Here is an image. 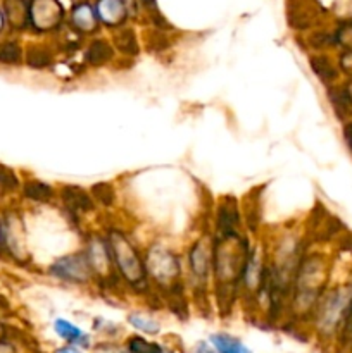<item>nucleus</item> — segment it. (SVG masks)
<instances>
[{"mask_svg": "<svg viewBox=\"0 0 352 353\" xmlns=\"http://www.w3.org/2000/svg\"><path fill=\"white\" fill-rule=\"evenodd\" d=\"M266 269H268L266 243H262V241L255 243L254 241L240 283V300H244V303H247V305H254V309H257L259 296L264 288Z\"/></svg>", "mask_w": 352, "mask_h": 353, "instance_id": "nucleus-10", "label": "nucleus"}, {"mask_svg": "<svg viewBox=\"0 0 352 353\" xmlns=\"http://www.w3.org/2000/svg\"><path fill=\"white\" fill-rule=\"evenodd\" d=\"M81 250L92 269L97 288L107 290V292H117L119 288L123 290L116 276L113 255H110V248L104 231H86L83 234Z\"/></svg>", "mask_w": 352, "mask_h": 353, "instance_id": "nucleus-8", "label": "nucleus"}, {"mask_svg": "<svg viewBox=\"0 0 352 353\" xmlns=\"http://www.w3.org/2000/svg\"><path fill=\"white\" fill-rule=\"evenodd\" d=\"M192 353H219V352H217L216 348L209 343V340L207 341L202 340V341H197V343L193 345Z\"/></svg>", "mask_w": 352, "mask_h": 353, "instance_id": "nucleus-36", "label": "nucleus"}, {"mask_svg": "<svg viewBox=\"0 0 352 353\" xmlns=\"http://www.w3.org/2000/svg\"><path fill=\"white\" fill-rule=\"evenodd\" d=\"M102 231L109 243L116 276L124 292H130L131 295L137 296H147V299L154 295L147 278L144 250L138 247L133 236L124 228L116 226V224H109Z\"/></svg>", "mask_w": 352, "mask_h": 353, "instance_id": "nucleus-5", "label": "nucleus"}, {"mask_svg": "<svg viewBox=\"0 0 352 353\" xmlns=\"http://www.w3.org/2000/svg\"><path fill=\"white\" fill-rule=\"evenodd\" d=\"M47 274L48 278L55 279L62 285L76 286V288H92V286H95L92 269H90L81 248L54 259L48 264Z\"/></svg>", "mask_w": 352, "mask_h": 353, "instance_id": "nucleus-9", "label": "nucleus"}, {"mask_svg": "<svg viewBox=\"0 0 352 353\" xmlns=\"http://www.w3.org/2000/svg\"><path fill=\"white\" fill-rule=\"evenodd\" d=\"M0 230H2V247L14 261L30 262V252L26 247V231L19 216L9 214L0 221Z\"/></svg>", "mask_w": 352, "mask_h": 353, "instance_id": "nucleus-13", "label": "nucleus"}, {"mask_svg": "<svg viewBox=\"0 0 352 353\" xmlns=\"http://www.w3.org/2000/svg\"><path fill=\"white\" fill-rule=\"evenodd\" d=\"M342 137H344L345 147H347V150L352 155V119L344 123V126H342Z\"/></svg>", "mask_w": 352, "mask_h": 353, "instance_id": "nucleus-35", "label": "nucleus"}, {"mask_svg": "<svg viewBox=\"0 0 352 353\" xmlns=\"http://www.w3.org/2000/svg\"><path fill=\"white\" fill-rule=\"evenodd\" d=\"M126 323L141 336H157L162 331V324L154 316L141 310H131L126 316Z\"/></svg>", "mask_w": 352, "mask_h": 353, "instance_id": "nucleus-25", "label": "nucleus"}, {"mask_svg": "<svg viewBox=\"0 0 352 353\" xmlns=\"http://www.w3.org/2000/svg\"><path fill=\"white\" fill-rule=\"evenodd\" d=\"M116 59V48H114L113 41L107 38H93L83 52V61L88 68L102 69L106 65L113 64Z\"/></svg>", "mask_w": 352, "mask_h": 353, "instance_id": "nucleus-15", "label": "nucleus"}, {"mask_svg": "<svg viewBox=\"0 0 352 353\" xmlns=\"http://www.w3.org/2000/svg\"><path fill=\"white\" fill-rule=\"evenodd\" d=\"M209 343L219 353H252L251 348L240 338L230 333H223V331L211 334Z\"/></svg>", "mask_w": 352, "mask_h": 353, "instance_id": "nucleus-27", "label": "nucleus"}, {"mask_svg": "<svg viewBox=\"0 0 352 353\" xmlns=\"http://www.w3.org/2000/svg\"><path fill=\"white\" fill-rule=\"evenodd\" d=\"M55 353H83L79 348L76 347H71V345H62V347H59Z\"/></svg>", "mask_w": 352, "mask_h": 353, "instance_id": "nucleus-39", "label": "nucleus"}, {"mask_svg": "<svg viewBox=\"0 0 352 353\" xmlns=\"http://www.w3.org/2000/svg\"><path fill=\"white\" fill-rule=\"evenodd\" d=\"M331 265L326 255L320 250L304 254L293 279L292 293L286 305L285 321L290 324H309L317 302L330 286Z\"/></svg>", "mask_w": 352, "mask_h": 353, "instance_id": "nucleus-3", "label": "nucleus"}, {"mask_svg": "<svg viewBox=\"0 0 352 353\" xmlns=\"http://www.w3.org/2000/svg\"><path fill=\"white\" fill-rule=\"evenodd\" d=\"M326 97L330 100V105L333 109L335 116L347 123L352 116V86L351 83H337L326 88Z\"/></svg>", "mask_w": 352, "mask_h": 353, "instance_id": "nucleus-17", "label": "nucleus"}, {"mask_svg": "<svg viewBox=\"0 0 352 353\" xmlns=\"http://www.w3.org/2000/svg\"><path fill=\"white\" fill-rule=\"evenodd\" d=\"M24 64V50L16 40L0 41V65Z\"/></svg>", "mask_w": 352, "mask_h": 353, "instance_id": "nucleus-29", "label": "nucleus"}, {"mask_svg": "<svg viewBox=\"0 0 352 353\" xmlns=\"http://www.w3.org/2000/svg\"><path fill=\"white\" fill-rule=\"evenodd\" d=\"M307 248L309 247L304 234L292 228L282 230L276 233L271 243H266L268 269H266L264 288L259 296L257 309H264L269 323L285 321L293 279Z\"/></svg>", "mask_w": 352, "mask_h": 353, "instance_id": "nucleus-1", "label": "nucleus"}, {"mask_svg": "<svg viewBox=\"0 0 352 353\" xmlns=\"http://www.w3.org/2000/svg\"><path fill=\"white\" fill-rule=\"evenodd\" d=\"M335 45L342 47L344 50H352V21H345L333 33Z\"/></svg>", "mask_w": 352, "mask_h": 353, "instance_id": "nucleus-31", "label": "nucleus"}, {"mask_svg": "<svg viewBox=\"0 0 352 353\" xmlns=\"http://www.w3.org/2000/svg\"><path fill=\"white\" fill-rule=\"evenodd\" d=\"M97 353H130L126 348H119L116 345H110V343H102L95 348Z\"/></svg>", "mask_w": 352, "mask_h": 353, "instance_id": "nucleus-37", "label": "nucleus"}, {"mask_svg": "<svg viewBox=\"0 0 352 353\" xmlns=\"http://www.w3.org/2000/svg\"><path fill=\"white\" fill-rule=\"evenodd\" d=\"M95 12L100 24L110 30L123 28L128 19V7L123 0H97Z\"/></svg>", "mask_w": 352, "mask_h": 353, "instance_id": "nucleus-18", "label": "nucleus"}, {"mask_svg": "<svg viewBox=\"0 0 352 353\" xmlns=\"http://www.w3.org/2000/svg\"><path fill=\"white\" fill-rule=\"evenodd\" d=\"M0 353H17L16 343H12L10 340L0 341Z\"/></svg>", "mask_w": 352, "mask_h": 353, "instance_id": "nucleus-38", "label": "nucleus"}, {"mask_svg": "<svg viewBox=\"0 0 352 353\" xmlns=\"http://www.w3.org/2000/svg\"><path fill=\"white\" fill-rule=\"evenodd\" d=\"M92 327L99 333H106V334H117L119 333V327L113 323V321H107L104 317H97L95 321L92 323Z\"/></svg>", "mask_w": 352, "mask_h": 353, "instance_id": "nucleus-34", "label": "nucleus"}, {"mask_svg": "<svg viewBox=\"0 0 352 353\" xmlns=\"http://www.w3.org/2000/svg\"><path fill=\"white\" fill-rule=\"evenodd\" d=\"M0 250H3V247H2V230H0Z\"/></svg>", "mask_w": 352, "mask_h": 353, "instance_id": "nucleus-42", "label": "nucleus"}, {"mask_svg": "<svg viewBox=\"0 0 352 353\" xmlns=\"http://www.w3.org/2000/svg\"><path fill=\"white\" fill-rule=\"evenodd\" d=\"M309 47L316 52H323L324 48L335 47V37L333 33H326V31H316L307 40Z\"/></svg>", "mask_w": 352, "mask_h": 353, "instance_id": "nucleus-32", "label": "nucleus"}, {"mask_svg": "<svg viewBox=\"0 0 352 353\" xmlns=\"http://www.w3.org/2000/svg\"><path fill=\"white\" fill-rule=\"evenodd\" d=\"M309 68L313 74L323 83L324 86H331L340 83V69L338 64L331 57H328L323 52H316V54L309 55Z\"/></svg>", "mask_w": 352, "mask_h": 353, "instance_id": "nucleus-20", "label": "nucleus"}, {"mask_svg": "<svg viewBox=\"0 0 352 353\" xmlns=\"http://www.w3.org/2000/svg\"><path fill=\"white\" fill-rule=\"evenodd\" d=\"M213 234H231L245 230L244 214L238 200L231 195H224L217 200L213 216Z\"/></svg>", "mask_w": 352, "mask_h": 353, "instance_id": "nucleus-12", "label": "nucleus"}, {"mask_svg": "<svg viewBox=\"0 0 352 353\" xmlns=\"http://www.w3.org/2000/svg\"><path fill=\"white\" fill-rule=\"evenodd\" d=\"M338 69H340V74H345L349 78V81H352V50H344L338 55Z\"/></svg>", "mask_w": 352, "mask_h": 353, "instance_id": "nucleus-33", "label": "nucleus"}, {"mask_svg": "<svg viewBox=\"0 0 352 353\" xmlns=\"http://www.w3.org/2000/svg\"><path fill=\"white\" fill-rule=\"evenodd\" d=\"M316 7L307 0H286V21L290 28L297 31H306L316 23Z\"/></svg>", "mask_w": 352, "mask_h": 353, "instance_id": "nucleus-16", "label": "nucleus"}, {"mask_svg": "<svg viewBox=\"0 0 352 353\" xmlns=\"http://www.w3.org/2000/svg\"><path fill=\"white\" fill-rule=\"evenodd\" d=\"M3 16L14 30L30 26V3L26 0H3Z\"/></svg>", "mask_w": 352, "mask_h": 353, "instance_id": "nucleus-24", "label": "nucleus"}, {"mask_svg": "<svg viewBox=\"0 0 352 353\" xmlns=\"http://www.w3.org/2000/svg\"><path fill=\"white\" fill-rule=\"evenodd\" d=\"M93 200H95L97 207H104V209H113L117 202L116 188L113 183L109 181H99L90 188Z\"/></svg>", "mask_w": 352, "mask_h": 353, "instance_id": "nucleus-28", "label": "nucleus"}, {"mask_svg": "<svg viewBox=\"0 0 352 353\" xmlns=\"http://www.w3.org/2000/svg\"><path fill=\"white\" fill-rule=\"evenodd\" d=\"M54 333L62 341H66V345H71V347L79 348V350H86V348L92 347V336L85 330H81V327L76 326L69 319H64V317H57L54 321Z\"/></svg>", "mask_w": 352, "mask_h": 353, "instance_id": "nucleus-19", "label": "nucleus"}, {"mask_svg": "<svg viewBox=\"0 0 352 353\" xmlns=\"http://www.w3.org/2000/svg\"><path fill=\"white\" fill-rule=\"evenodd\" d=\"M113 45L116 52H119L123 57L135 59L140 55V41L133 28H117L113 34Z\"/></svg>", "mask_w": 352, "mask_h": 353, "instance_id": "nucleus-23", "label": "nucleus"}, {"mask_svg": "<svg viewBox=\"0 0 352 353\" xmlns=\"http://www.w3.org/2000/svg\"><path fill=\"white\" fill-rule=\"evenodd\" d=\"M64 21V7L59 0H31L30 26L37 33L55 31Z\"/></svg>", "mask_w": 352, "mask_h": 353, "instance_id": "nucleus-14", "label": "nucleus"}, {"mask_svg": "<svg viewBox=\"0 0 352 353\" xmlns=\"http://www.w3.org/2000/svg\"><path fill=\"white\" fill-rule=\"evenodd\" d=\"M21 193L26 200L33 203H41V205H48L57 200V188L52 186L50 183L37 178H30L21 183Z\"/></svg>", "mask_w": 352, "mask_h": 353, "instance_id": "nucleus-22", "label": "nucleus"}, {"mask_svg": "<svg viewBox=\"0 0 352 353\" xmlns=\"http://www.w3.org/2000/svg\"><path fill=\"white\" fill-rule=\"evenodd\" d=\"M213 262L214 234L211 228H206L190 241L183 255L186 290L199 309H211L213 302Z\"/></svg>", "mask_w": 352, "mask_h": 353, "instance_id": "nucleus-6", "label": "nucleus"}, {"mask_svg": "<svg viewBox=\"0 0 352 353\" xmlns=\"http://www.w3.org/2000/svg\"><path fill=\"white\" fill-rule=\"evenodd\" d=\"M69 23L71 28L78 34H93L99 30V17H97L95 7L88 6V3L81 2L76 3L71 10V16H69Z\"/></svg>", "mask_w": 352, "mask_h": 353, "instance_id": "nucleus-21", "label": "nucleus"}, {"mask_svg": "<svg viewBox=\"0 0 352 353\" xmlns=\"http://www.w3.org/2000/svg\"><path fill=\"white\" fill-rule=\"evenodd\" d=\"M24 64L35 71H43L54 64V52L47 45H30L24 50Z\"/></svg>", "mask_w": 352, "mask_h": 353, "instance_id": "nucleus-26", "label": "nucleus"}, {"mask_svg": "<svg viewBox=\"0 0 352 353\" xmlns=\"http://www.w3.org/2000/svg\"><path fill=\"white\" fill-rule=\"evenodd\" d=\"M3 26H6V16H3V12L0 10V33H2Z\"/></svg>", "mask_w": 352, "mask_h": 353, "instance_id": "nucleus-41", "label": "nucleus"}, {"mask_svg": "<svg viewBox=\"0 0 352 353\" xmlns=\"http://www.w3.org/2000/svg\"><path fill=\"white\" fill-rule=\"evenodd\" d=\"M145 269L154 295L178 312L186 309V281L183 255L162 240L152 241L144 250Z\"/></svg>", "mask_w": 352, "mask_h": 353, "instance_id": "nucleus-4", "label": "nucleus"}, {"mask_svg": "<svg viewBox=\"0 0 352 353\" xmlns=\"http://www.w3.org/2000/svg\"><path fill=\"white\" fill-rule=\"evenodd\" d=\"M252 238L247 231L231 234H214L213 296L223 316L233 310L240 300V283L245 264L252 250Z\"/></svg>", "mask_w": 352, "mask_h": 353, "instance_id": "nucleus-2", "label": "nucleus"}, {"mask_svg": "<svg viewBox=\"0 0 352 353\" xmlns=\"http://www.w3.org/2000/svg\"><path fill=\"white\" fill-rule=\"evenodd\" d=\"M351 341H352V336H351Z\"/></svg>", "mask_w": 352, "mask_h": 353, "instance_id": "nucleus-43", "label": "nucleus"}, {"mask_svg": "<svg viewBox=\"0 0 352 353\" xmlns=\"http://www.w3.org/2000/svg\"><path fill=\"white\" fill-rule=\"evenodd\" d=\"M57 199L62 209H64L66 216L71 221H76V223H79L83 217L97 210V203L90 190L83 188L79 185H62L57 190Z\"/></svg>", "mask_w": 352, "mask_h": 353, "instance_id": "nucleus-11", "label": "nucleus"}, {"mask_svg": "<svg viewBox=\"0 0 352 353\" xmlns=\"http://www.w3.org/2000/svg\"><path fill=\"white\" fill-rule=\"evenodd\" d=\"M352 302V283L328 288L317 302L316 310L311 319V326L323 340L340 336L345 316Z\"/></svg>", "mask_w": 352, "mask_h": 353, "instance_id": "nucleus-7", "label": "nucleus"}, {"mask_svg": "<svg viewBox=\"0 0 352 353\" xmlns=\"http://www.w3.org/2000/svg\"><path fill=\"white\" fill-rule=\"evenodd\" d=\"M9 340V327L0 321V341H6Z\"/></svg>", "mask_w": 352, "mask_h": 353, "instance_id": "nucleus-40", "label": "nucleus"}, {"mask_svg": "<svg viewBox=\"0 0 352 353\" xmlns=\"http://www.w3.org/2000/svg\"><path fill=\"white\" fill-rule=\"evenodd\" d=\"M19 188L21 181L17 172L14 171L12 168H9V165H3L2 162H0V190L6 193H12L17 192Z\"/></svg>", "mask_w": 352, "mask_h": 353, "instance_id": "nucleus-30", "label": "nucleus"}]
</instances>
